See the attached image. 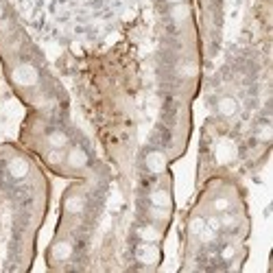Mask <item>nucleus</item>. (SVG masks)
<instances>
[{"label":"nucleus","instance_id":"nucleus-1","mask_svg":"<svg viewBox=\"0 0 273 273\" xmlns=\"http://www.w3.org/2000/svg\"><path fill=\"white\" fill-rule=\"evenodd\" d=\"M236 110H238V103L234 101L232 96H223L219 101V112L223 116H232V114H236Z\"/></svg>","mask_w":273,"mask_h":273},{"label":"nucleus","instance_id":"nucleus-2","mask_svg":"<svg viewBox=\"0 0 273 273\" xmlns=\"http://www.w3.org/2000/svg\"><path fill=\"white\" fill-rule=\"evenodd\" d=\"M166 2H171V5H181V2H186V0H166Z\"/></svg>","mask_w":273,"mask_h":273}]
</instances>
